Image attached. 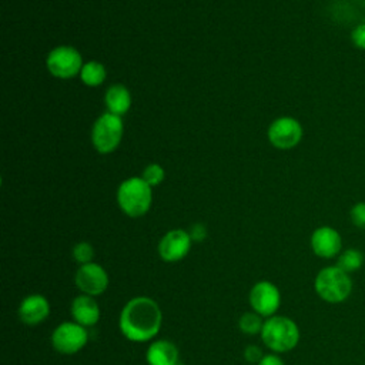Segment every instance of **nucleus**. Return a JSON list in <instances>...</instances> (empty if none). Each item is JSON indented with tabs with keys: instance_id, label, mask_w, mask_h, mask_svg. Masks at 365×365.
Masks as SVG:
<instances>
[{
	"instance_id": "nucleus-9",
	"label": "nucleus",
	"mask_w": 365,
	"mask_h": 365,
	"mask_svg": "<svg viewBox=\"0 0 365 365\" xmlns=\"http://www.w3.org/2000/svg\"><path fill=\"white\" fill-rule=\"evenodd\" d=\"M250 304L254 312L261 317H272L281 304V294L275 284L258 281L250 291Z\"/></svg>"
},
{
	"instance_id": "nucleus-21",
	"label": "nucleus",
	"mask_w": 365,
	"mask_h": 365,
	"mask_svg": "<svg viewBox=\"0 0 365 365\" xmlns=\"http://www.w3.org/2000/svg\"><path fill=\"white\" fill-rule=\"evenodd\" d=\"M148 185H158L164 180V170L158 164H150L144 168L141 177Z\"/></svg>"
},
{
	"instance_id": "nucleus-18",
	"label": "nucleus",
	"mask_w": 365,
	"mask_h": 365,
	"mask_svg": "<svg viewBox=\"0 0 365 365\" xmlns=\"http://www.w3.org/2000/svg\"><path fill=\"white\" fill-rule=\"evenodd\" d=\"M80 77L84 84H87L90 87H97L106 80V68L98 61H88V63L83 64Z\"/></svg>"
},
{
	"instance_id": "nucleus-8",
	"label": "nucleus",
	"mask_w": 365,
	"mask_h": 365,
	"mask_svg": "<svg viewBox=\"0 0 365 365\" xmlns=\"http://www.w3.org/2000/svg\"><path fill=\"white\" fill-rule=\"evenodd\" d=\"M302 134L304 131L301 123L297 118L288 115L274 120L268 128L269 143L279 150H288L298 145Z\"/></svg>"
},
{
	"instance_id": "nucleus-17",
	"label": "nucleus",
	"mask_w": 365,
	"mask_h": 365,
	"mask_svg": "<svg viewBox=\"0 0 365 365\" xmlns=\"http://www.w3.org/2000/svg\"><path fill=\"white\" fill-rule=\"evenodd\" d=\"M364 252L354 247L342 250L341 254L336 257V265L348 274L358 271L364 265Z\"/></svg>"
},
{
	"instance_id": "nucleus-6",
	"label": "nucleus",
	"mask_w": 365,
	"mask_h": 365,
	"mask_svg": "<svg viewBox=\"0 0 365 365\" xmlns=\"http://www.w3.org/2000/svg\"><path fill=\"white\" fill-rule=\"evenodd\" d=\"M48 71L58 78H71L83 68L80 53L71 46H58L53 48L46 60Z\"/></svg>"
},
{
	"instance_id": "nucleus-22",
	"label": "nucleus",
	"mask_w": 365,
	"mask_h": 365,
	"mask_svg": "<svg viewBox=\"0 0 365 365\" xmlns=\"http://www.w3.org/2000/svg\"><path fill=\"white\" fill-rule=\"evenodd\" d=\"M349 220L356 228L365 230V201H358L351 207Z\"/></svg>"
},
{
	"instance_id": "nucleus-10",
	"label": "nucleus",
	"mask_w": 365,
	"mask_h": 365,
	"mask_svg": "<svg viewBox=\"0 0 365 365\" xmlns=\"http://www.w3.org/2000/svg\"><path fill=\"white\" fill-rule=\"evenodd\" d=\"M74 282L83 294L97 297L107 289L108 275L101 265L96 262H88L78 267V269L76 271Z\"/></svg>"
},
{
	"instance_id": "nucleus-14",
	"label": "nucleus",
	"mask_w": 365,
	"mask_h": 365,
	"mask_svg": "<svg viewBox=\"0 0 365 365\" xmlns=\"http://www.w3.org/2000/svg\"><path fill=\"white\" fill-rule=\"evenodd\" d=\"M71 315L83 327H93L100 319V307L91 295L81 294L71 302Z\"/></svg>"
},
{
	"instance_id": "nucleus-23",
	"label": "nucleus",
	"mask_w": 365,
	"mask_h": 365,
	"mask_svg": "<svg viewBox=\"0 0 365 365\" xmlns=\"http://www.w3.org/2000/svg\"><path fill=\"white\" fill-rule=\"evenodd\" d=\"M351 41L358 50H365V21L356 24L351 31Z\"/></svg>"
},
{
	"instance_id": "nucleus-5",
	"label": "nucleus",
	"mask_w": 365,
	"mask_h": 365,
	"mask_svg": "<svg viewBox=\"0 0 365 365\" xmlns=\"http://www.w3.org/2000/svg\"><path fill=\"white\" fill-rule=\"evenodd\" d=\"M123 137V120L113 113L101 114L93 127L91 140L96 150L101 154L114 151Z\"/></svg>"
},
{
	"instance_id": "nucleus-16",
	"label": "nucleus",
	"mask_w": 365,
	"mask_h": 365,
	"mask_svg": "<svg viewBox=\"0 0 365 365\" xmlns=\"http://www.w3.org/2000/svg\"><path fill=\"white\" fill-rule=\"evenodd\" d=\"M106 106L108 108V113L121 117L128 111L131 106L130 91L123 84L111 86L106 93Z\"/></svg>"
},
{
	"instance_id": "nucleus-3",
	"label": "nucleus",
	"mask_w": 365,
	"mask_h": 365,
	"mask_svg": "<svg viewBox=\"0 0 365 365\" xmlns=\"http://www.w3.org/2000/svg\"><path fill=\"white\" fill-rule=\"evenodd\" d=\"M262 342L274 352H288L299 342V328L288 317L272 315L264 321Z\"/></svg>"
},
{
	"instance_id": "nucleus-2",
	"label": "nucleus",
	"mask_w": 365,
	"mask_h": 365,
	"mask_svg": "<svg viewBox=\"0 0 365 365\" xmlns=\"http://www.w3.org/2000/svg\"><path fill=\"white\" fill-rule=\"evenodd\" d=\"M352 285L351 275L336 264L319 269L314 279V289L317 295L329 304L346 301L352 292Z\"/></svg>"
},
{
	"instance_id": "nucleus-19",
	"label": "nucleus",
	"mask_w": 365,
	"mask_h": 365,
	"mask_svg": "<svg viewBox=\"0 0 365 365\" xmlns=\"http://www.w3.org/2000/svg\"><path fill=\"white\" fill-rule=\"evenodd\" d=\"M240 329L247 334V335H255V334H261L262 329V319L261 315L257 312H245L241 318H240Z\"/></svg>"
},
{
	"instance_id": "nucleus-25",
	"label": "nucleus",
	"mask_w": 365,
	"mask_h": 365,
	"mask_svg": "<svg viewBox=\"0 0 365 365\" xmlns=\"http://www.w3.org/2000/svg\"><path fill=\"white\" fill-rule=\"evenodd\" d=\"M190 237L192 241H202L207 237V230L202 224H195L191 227Z\"/></svg>"
},
{
	"instance_id": "nucleus-7",
	"label": "nucleus",
	"mask_w": 365,
	"mask_h": 365,
	"mask_svg": "<svg viewBox=\"0 0 365 365\" xmlns=\"http://www.w3.org/2000/svg\"><path fill=\"white\" fill-rule=\"evenodd\" d=\"M88 341L86 327L77 322H63L51 334L53 348L64 355H73L84 348Z\"/></svg>"
},
{
	"instance_id": "nucleus-4",
	"label": "nucleus",
	"mask_w": 365,
	"mask_h": 365,
	"mask_svg": "<svg viewBox=\"0 0 365 365\" xmlns=\"http://www.w3.org/2000/svg\"><path fill=\"white\" fill-rule=\"evenodd\" d=\"M151 200V185H148L143 178L131 177L123 181L117 191L120 208L124 214L133 218L144 215L150 210Z\"/></svg>"
},
{
	"instance_id": "nucleus-20",
	"label": "nucleus",
	"mask_w": 365,
	"mask_h": 365,
	"mask_svg": "<svg viewBox=\"0 0 365 365\" xmlns=\"http://www.w3.org/2000/svg\"><path fill=\"white\" fill-rule=\"evenodd\" d=\"M93 257H94V250L91 247V244L83 241V242H77L73 248V258L80 264H88L93 262Z\"/></svg>"
},
{
	"instance_id": "nucleus-11",
	"label": "nucleus",
	"mask_w": 365,
	"mask_h": 365,
	"mask_svg": "<svg viewBox=\"0 0 365 365\" xmlns=\"http://www.w3.org/2000/svg\"><path fill=\"white\" fill-rule=\"evenodd\" d=\"M309 242L314 254L324 259L335 258L342 251V237L329 225H322L314 230Z\"/></svg>"
},
{
	"instance_id": "nucleus-15",
	"label": "nucleus",
	"mask_w": 365,
	"mask_h": 365,
	"mask_svg": "<svg viewBox=\"0 0 365 365\" xmlns=\"http://www.w3.org/2000/svg\"><path fill=\"white\" fill-rule=\"evenodd\" d=\"M145 359L148 365H178V349L171 341L158 339L148 346Z\"/></svg>"
},
{
	"instance_id": "nucleus-27",
	"label": "nucleus",
	"mask_w": 365,
	"mask_h": 365,
	"mask_svg": "<svg viewBox=\"0 0 365 365\" xmlns=\"http://www.w3.org/2000/svg\"><path fill=\"white\" fill-rule=\"evenodd\" d=\"M359 1H361V3H364V4H365V0H359Z\"/></svg>"
},
{
	"instance_id": "nucleus-26",
	"label": "nucleus",
	"mask_w": 365,
	"mask_h": 365,
	"mask_svg": "<svg viewBox=\"0 0 365 365\" xmlns=\"http://www.w3.org/2000/svg\"><path fill=\"white\" fill-rule=\"evenodd\" d=\"M258 365H284V361L275 354H268V355L262 356V359L258 362Z\"/></svg>"
},
{
	"instance_id": "nucleus-24",
	"label": "nucleus",
	"mask_w": 365,
	"mask_h": 365,
	"mask_svg": "<svg viewBox=\"0 0 365 365\" xmlns=\"http://www.w3.org/2000/svg\"><path fill=\"white\" fill-rule=\"evenodd\" d=\"M244 356L247 359V362L251 364H258L262 359V351L257 346V345H248L244 351Z\"/></svg>"
},
{
	"instance_id": "nucleus-13",
	"label": "nucleus",
	"mask_w": 365,
	"mask_h": 365,
	"mask_svg": "<svg viewBox=\"0 0 365 365\" xmlns=\"http://www.w3.org/2000/svg\"><path fill=\"white\" fill-rule=\"evenodd\" d=\"M50 314V304L44 295H27L19 307V317L27 325H37L43 322Z\"/></svg>"
},
{
	"instance_id": "nucleus-1",
	"label": "nucleus",
	"mask_w": 365,
	"mask_h": 365,
	"mask_svg": "<svg viewBox=\"0 0 365 365\" xmlns=\"http://www.w3.org/2000/svg\"><path fill=\"white\" fill-rule=\"evenodd\" d=\"M161 322L163 312L160 305L148 297H135L123 307L118 327L127 339L145 342L158 334Z\"/></svg>"
},
{
	"instance_id": "nucleus-12",
	"label": "nucleus",
	"mask_w": 365,
	"mask_h": 365,
	"mask_svg": "<svg viewBox=\"0 0 365 365\" xmlns=\"http://www.w3.org/2000/svg\"><path fill=\"white\" fill-rule=\"evenodd\" d=\"M190 232L184 230L168 231L158 242V254L167 262H175L182 259L191 248Z\"/></svg>"
}]
</instances>
